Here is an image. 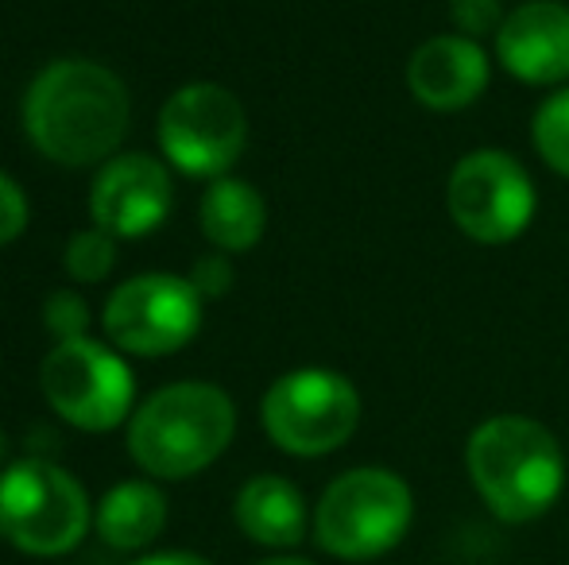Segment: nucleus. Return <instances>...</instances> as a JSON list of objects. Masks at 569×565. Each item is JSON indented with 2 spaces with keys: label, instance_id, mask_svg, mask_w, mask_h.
Listing matches in <instances>:
<instances>
[{
  "label": "nucleus",
  "instance_id": "f3484780",
  "mask_svg": "<svg viewBox=\"0 0 569 565\" xmlns=\"http://www.w3.org/2000/svg\"><path fill=\"white\" fill-rule=\"evenodd\" d=\"M531 140L539 148L542 163L569 179V90H558L542 101L531 121Z\"/></svg>",
  "mask_w": 569,
  "mask_h": 565
},
{
  "label": "nucleus",
  "instance_id": "39448f33",
  "mask_svg": "<svg viewBox=\"0 0 569 565\" xmlns=\"http://www.w3.org/2000/svg\"><path fill=\"white\" fill-rule=\"evenodd\" d=\"M90 527L86 488L51 461H16L0 473V535L23 554H67Z\"/></svg>",
  "mask_w": 569,
  "mask_h": 565
},
{
  "label": "nucleus",
  "instance_id": "5701e85b",
  "mask_svg": "<svg viewBox=\"0 0 569 565\" xmlns=\"http://www.w3.org/2000/svg\"><path fill=\"white\" fill-rule=\"evenodd\" d=\"M136 565H210V562L198 558V554H156V558H143Z\"/></svg>",
  "mask_w": 569,
  "mask_h": 565
},
{
  "label": "nucleus",
  "instance_id": "f257e3e1",
  "mask_svg": "<svg viewBox=\"0 0 569 565\" xmlns=\"http://www.w3.org/2000/svg\"><path fill=\"white\" fill-rule=\"evenodd\" d=\"M132 117L124 82L90 59H59L31 82L23 129L47 159L62 167L101 163L120 148Z\"/></svg>",
  "mask_w": 569,
  "mask_h": 565
},
{
  "label": "nucleus",
  "instance_id": "2eb2a0df",
  "mask_svg": "<svg viewBox=\"0 0 569 565\" xmlns=\"http://www.w3.org/2000/svg\"><path fill=\"white\" fill-rule=\"evenodd\" d=\"M198 221H202L210 244H218L221 252H248L260 244L263 225H268V205H263L260 190L248 186L244 179L221 174L202 194Z\"/></svg>",
  "mask_w": 569,
  "mask_h": 565
},
{
  "label": "nucleus",
  "instance_id": "1a4fd4ad",
  "mask_svg": "<svg viewBox=\"0 0 569 565\" xmlns=\"http://www.w3.org/2000/svg\"><path fill=\"white\" fill-rule=\"evenodd\" d=\"M43 395L70 426L106 434L132 411L136 380L117 349L93 337L59 341L43 361Z\"/></svg>",
  "mask_w": 569,
  "mask_h": 565
},
{
  "label": "nucleus",
  "instance_id": "ddd939ff",
  "mask_svg": "<svg viewBox=\"0 0 569 565\" xmlns=\"http://www.w3.org/2000/svg\"><path fill=\"white\" fill-rule=\"evenodd\" d=\"M488 54L477 39L435 36L407 62V90L435 113H457L488 90Z\"/></svg>",
  "mask_w": 569,
  "mask_h": 565
},
{
  "label": "nucleus",
  "instance_id": "6ab92c4d",
  "mask_svg": "<svg viewBox=\"0 0 569 565\" xmlns=\"http://www.w3.org/2000/svg\"><path fill=\"white\" fill-rule=\"evenodd\" d=\"M43 325L54 333L59 341H78L90 330V310L86 299H78L74 291H54L43 302Z\"/></svg>",
  "mask_w": 569,
  "mask_h": 565
},
{
  "label": "nucleus",
  "instance_id": "393cba45",
  "mask_svg": "<svg viewBox=\"0 0 569 565\" xmlns=\"http://www.w3.org/2000/svg\"><path fill=\"white\" fill-rule=\"evenodd\" d=\"M4 453H8V442H4V434H0V465H4Z\"/></svg>",
  "mask_w": 569,
  "mask_h": 565
},
{
  "label": "nucleus",
  "instance_id": "7ed1b4c3",
  "mask_svg": "<svg viewBox=\"0 0 569 565\" xmlns=\"http://www.w3.org/2000/svg\"><path fill=\"white\" fill-rule=\"evenodd\" d=\"M237 430L232 400L213 384H171L159 387L132 415L128 426V453L151 476L182 481L202 473L226 453Z\"/></svg>",
  "mask_w": 569,
  "mask_h": 565
},
{
  "label": "nucleus",
  "instance_id": "f8f14e48",
  "mask_svg": "<svg viewBox=\"0 0 569 565\" xmlns=\"http://www.w3.org/2000/svg\"><path fill=\"white\" fill-rule=\"evenodd\" d=\"M496 59L527 85H562L569 78V8L558 0L511 8L496 31Z\"/></svg>",
  "mask_w": 569,
  "mask_h": 565
},
{
  "label": "nucleus",
  "instance_id": "9b49d317",
  "mask_svg": "<svg viewBox=\"0 0 569 565\" xmlns=\"http://www.w3.org/2000/svg\"><path fill=\"white\" fill-rule=\"evenodd\" d=\"M174 186L171 171L151 155H117L101 167L90 190V213L93 225L124 236H143L159 229L171 213Z\"/></svg>",
  "mask_w": 569,
  "mask_h": 565
},
{
  "label": "nucleus",
  "instance_id": "aec40b11",
  "mask_svg": "<svg viewBox=\"0 0 569 565\" xmlns=\"http://www.w3.org/2000/svg\"><path fill=\"white\" fill-rule=\"evenodd\" d=\"M450 20H453L457 36L480 39V36H488V31H500L503 8H500V0H453Z\"/></svg>",
  "mask_w": 569,
  "mask_h": 565
},
{
  "label": "nucleus",
  "instance_id": "dca6fc26",
  "mask_svg": "<svg viewBox=\"0 0 569 565\" xmlns=\"http://www.w3.org/2000/svg\"><path fill=\"white\" fill-rule=\"evenodd\" d=\"M167 500L148 481H124L106 492L98 507V531L117 551H140L163 531Z\"/></svg>",
  "mask_w": 569,
  "mask_h": 565
},
{
  "label": "nucleus",
  "instance_id": "0eeeda50",
  "mask_svg": "<svg viewBox=\"0 0 569 565\" xmlns=\"http://www.w3.org/2000/svg\"><path fill=\"white\" fill-rule=\"evenodd\" d=\"M446 205H450L453 225L469 241L508 244L531 225L539 194L519 159H511L508 151L480 148L453 167Z\"/></svg>",
  "mask_w": 569,
  "mask_h": 565
},
{
  "label": "nucleus",
  "instance_id": "6e6552de",
  "mask_svg": "<svg viewBox=\"0 0 569 565\" xmlns=\"http://www.w3.org/2000/svg\"><path fill=\"white\" fill-rule=\"evenodd\" d=\"M248 140L244 105L218 82H190L159 113V148L167 163L194 179H221Z\"/></svg>",
  "mask_w": 569,
  "mask_h": 565
},
{
  "label": "nucleus",
  "instance_id": "423d86ee",
  "mask_svg": "<svg viewBox=\"0 0 569 565\" xmlns=\"http://www.w3.org/2000/svg\"><path fill=\"white\" fill-rule=\"evenodd\" d=\"M263 430L283 453L322 457L341 450L360 423V395L330 369H299L279 376L263 395Z\"/></svg>",
  "mask_w": 569,
  "mask_h": 565
},
{
  "label": "nucleus",
  "instance_id": "f03ea898",
  "mask_svg": "<svg viewBox=\"0 0 569 565\" xmlns=\"http://www.w3.org/2000/svg\"><path fill=\"white\" fill-rule=\"evenodd\" d=\"M465 468L488 512L503 523L539 519L566 488V453L558 437L523 415H496L472 430Z\"/></svg>",
  "mask_w": 569,
  "mask_h": 565
},
{
  "label": "nucleus",
  "instance_id": "412c9836",
  "mask_svg": "<svg viewBox=\"0 0 569 565\" xmlns=\"http://www.w3.org/2000/svg\"><path fill=\"white\" fill-rule=\"evenodd\" d=\"M28 229V198L0 171V244H12Z\"/></svg>",
  "mask_w": 569,
  "mask_h": 565
},
{
  "label": "nucleus",
  "instance_id": "20e7f679",
  "mask_svg": "<svg viewBox=\"0 0 569 565\" xmlns=\"http://www.w3.org/2000/svg\"><path fill=\"white\" fill-rule=\"evenodd\" d=\"M415 519V496L391 468H349L318 500L315 535L333 558L368 562L396 551Z\"/></svg>",
  "mask_w": 569,
  "mask_h": 565
},
{
  "label": "nucleus",
  "instance_id": "a211bd4d",
  "mask_svg": "<svg viewBox=\"0 0 569 565\" xmlns=\"http://www.w3.org/2000/svg\"><path fill=\"white\" fill-rule=\"evenodd\" d=\"M117 268V236L106 229H82L67 244V272L78 283H101Z\"/></svg>",
  "mask_w": 569,
  "mask_h": 565
},
{
  "label": "nucleus",
  "instance_id": "4468645a",
  "mask_svg": "<svg viewBox=\"0 0 569 565\" xmlns=\"http://www.w3.org/2000/svg\"><path fill=\"white\" fill-rule=\"evenodd\" d=\"M237 523L260 546H299L307 535L302 492L283 476H252L237 496Z\"/></svg>",
  "mask_w": 569,
  "mask_h": 565
},
{
  "label": "nucleus",
  "instance_id": "9d476101",
  "mask_svg": "<svg viewBox=\"0 0 569 565\" xmlns=\"http://www.w3.org/2000/svg\"><path fill=\"white\" fill-rule=\"evenodd\" d=\"M202 302L190 280L167 272L136 275L109 294L101 325L120 353L167 356L190 345L202 330Z\"/></svg>",
  "mask_w": 569,
  "mask_h": 565
},
{
  "label": "nucleus",
  "instance_id": "4be33fe9",
  "mask_svg": "<svg viewBox=\"0 0 569 565\" xmlns=\"http://www.w3.org/2000/svg\"><path fill=\"white\" fill-rule=\"evenodd\" d=\"M190 283H194V291L202 294V299H218V294H226L232 286V268L226 256H202L194 264V272H190Z\"/></svg>",
  "mask_w": 569,
  "mask_h": 565
},
{
  "label": "nucleus",
  "instance_id": "b1692460",
  "mask_svg": "<svg viewBox=\"0 0 569 565\" xmlns=\"http://www.w3.org/2000/svg\"><path fill=\"white\" fill-rule=\"evenodd\" d=\"M256 565H310L302 558H268V562H256Z\"/></svg>",
  "mask_w": 569,
  "mask_h": 565
}]
</instances>
